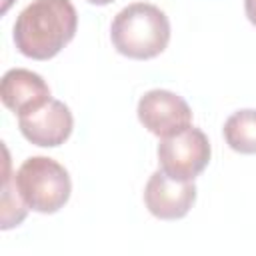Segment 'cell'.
I'll list each match as a JSON object with an SVG mask.
<instances>
[{
	"label": "cell",
	"instance_id": "obj_5",
	"mask_svg": "<svg viewBox=\"0 0 256 256\" xmlns=\"http://www.w3.org/2000/svg\"><path fill=\"white\" fill-rule=\"evenodd\" d=\"M136 112L140 124L158 138L172 136L192 126V110L188 102L176 92L164 88L148 90L138 100Z\"/></svg>",
	"mask_w": 256,
	"mask_h": 256
},
{
	"label": "cell",
	"instance_id": "obj_2",
	"mask_svg": "<svg viewBox=\"0 0 256 256\" xmlns=\"http://www.w3.org/2000/svg\"><path fill=\"white\" fill-rule=\"evenodd\" d=\"M110 40L118 54L132 60L160 56L170 42V20L150 2H132L112 20Z\"/></svg>",
	"mask_w": 256,
	"mask_h": 256
},
{
	"label": "cell",
	"instance_id": "obj_6",
	"mask_svg": "<svg viewBox=\"0 0 256 256\" xmlns=\"http://www.w3.org/2000/svg\"><path fill=\"white\" fill-rule=\"evenodd\" d=\"M18 128L22 136L34 146L56 148L70 138L74 118L70 108L62 100L50 98L38 110L18 116Z\"/></svg>",
	"mask_w": 256,
	"mask_h": 256
},
{
	"label": "cell",
	"instance_id": "obj_8",
	"mask_svg": "<svg viewBox=\"0 0 256 256\" xmlns=\"http://www.w3.org/2000/svg\"><path fill=\"white\" fill-rule=\"evenodd\" d=\"M2 104L16 116L30 114L44 106L52 96L44 78L28 68H12L0 82Z\"/></svg>",
	"mask_w": 256,
	"mask_h": 256
},
{
	"label": "cell",
	"instance_id": "obj_9",
	"mask_svg": "<svg viewBox=\"0 0 256 256\" xmlns=\"http://www.w3.org/2000/svg\"><path fill=\"white\" fill-rule=\"evenodd\" d=\"M226 144L238 154H256V110L244 108L230 114L222 128Z\"/></svg>",
	"mask_w": 256,
	"mask_h": 256
},
{
	"label": "cell",
	"instance_id": "obj_10",
	"mask_svg": "<svg viewBox=\"0 0 256 256\" xmlns=\"http://www.w3.org/2000/svg\"><path fill=\"white\" fill-rule=\"evenodd\" d=\"M6 152V160H4V180H2V224L0 228L2 230H10L14 226H18L24 218H26V212L30 210L22 196L18 194L16 190V184H14V174H10V156H8V150L4 148Z\"/></svg>",
	"mask_w": 256,
	"mask_h": 256
},
{
	"label": "cell",
	"instance_id": "obj_1",
	"mask_svg": "<svg viewBox=\"0 0 256 256\" xmlns=\"http://www.w3.org/2000/svg\"><path fill=\"white\" fill-rule=\"evenodd\" d=\"M78 28V14L70 0H32L18 16L12 38L20 54L50 60L68 46Z\"/></svg>",
	"mask_w": 256,
	"mask_h": 256
},
{
	"label": "cell",
	"instance_id": "obj_7",
	"mask_svg": "<svg viewBox=\"0 0 256 256\" xmlns=\"http://www.w3.org/2000/svg\"><path fill=\"white\" fill-rule=\"evenodd\" d=\"M196 184L178 182L156 170L144 186V204L158 220H180L196 202Z\"/></svg>",
	"mask_w": 256,
	"mask_h": 256
},
{
	"label": "cell",
	"instance_id": "obj_4",
	"mask_svg": "<svg viewBox=\"0 0 256 256\" xmlns=\"http://www.w3.org/2000/svg\"><path fill=\"white\" fill-rule=\"evenodd\" d=\"M158 164L160 170L178 182H194L196 176L204 172L210 162V140L196 128L188 126L172 136H166L158 144Z\"/></svg>",
	"mask_w": 256,
	"mask_h": 256
},
{
	"label": "cell",
	"instance_id": "obj_11",
	"mask_svg": "<svg viewBox=\"0 0 256 256\" xmlns=\"http://www.w3.org/2000/svg\"><path fill=\"white\" fill-rule=\"evenodd\" d=\"M244 12L252 26H256V0H244Z\"/></svg>",
	"mask_w": 256,
	"mask_h": 256
},
{
	"label": "cell",
	"instance_id": "obj_13",
	"mask_svg": "<svg viewBox=\"0 0 256 256\" xmlns=\"http://www.w3.org/2000/svg\"><path fill=\"white\" fill-rule=\"evenodd\" d=\"M12 2H14V0H4V2H2V14H6V12H8V8H10V4H12Z\"/></svg>",
	"mask_w": 256,
	"mask_h": 256
},
{
	"label": "cell",
	"instance_id": "obj_3",
	"mask_svg": "<svg viewBox=\"0 0 256 256\" xmlns=\"http://www.w3.org/2000/svg\"><path fill=\"white\" fill-rule=\"evenodd\" d=\"M14 184L24 204L40 214H54L70 200L68 170L48 156H30L14 172Z\"/></svg>",
	"mask_w": 256,
	"mask_h": 256
},
{
	"label": "cell",
	"instance_id": "obj_12",
	"mask_svg": "<svg viewBox=\"0 0 256 256\" xmlns=\"http://www.w3.org/2000/svg\"><path fill=\"white\" fill-rule=\"evenodd\" d=\"M86 2H90V4H94V6H106V4H110V2H114V0H86Z\"/></svg>",
	"mask_w": 256,
	"mask_h": 256
}]
</instances>
